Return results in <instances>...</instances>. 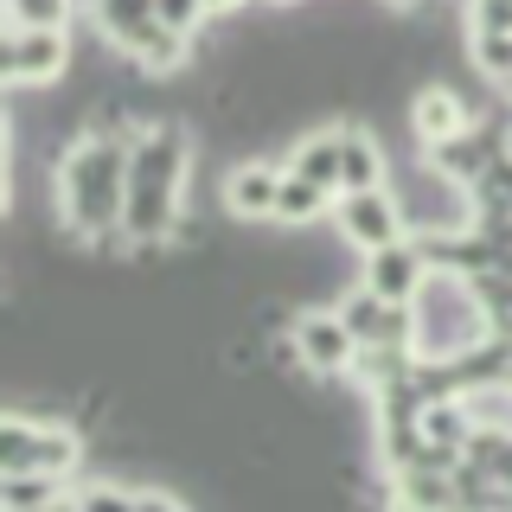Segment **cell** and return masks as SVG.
Masks as SVG:
<instances>
[{"label": "cell", "instance_id": "cell-11", "mask_svg": "<svg viewBox=\"0 0 512 512\" xmlns=\"http://www.w3.org/2000/svg\"><path fill=\"white\" fill-rule=\"evenodd\" d=\"M282 173H288V167H269V160H244V167L224 180V205H231L237 218H276Z\"/></svg>", "mask_w": 512, "mask_h": 512}, {"label": "cell", "instance_id": "cell-23", "mask_svg": "<svg viewBox=\"0 0 512 512\" xmlns=\"http://www.w3.org/2000/svg\"><path fill=\"white\" fill-rule=\"evenodd\" d=\"M474 26L480 32H512V0H474Z\"/></svg>", "mask_w": 512, "mask_h": 512}, {"label": "cell", "instance_id": "cell-22", "mask_svg": "<svg viewBox=\"0 0 512 512\" xmlns=\"http://www.w3.org/2000/svg\"><path fill=\"white\" fill-rule=\"evenodd\" d=\"M154 13H160L173 32H186V39H192V32L205 26V13H212V7H205V0H154Z\"/></svg>", "mask_w": 512, "mask_h": 512}, {"label": "cell", "instance_id": "cell-4", "mask_svg": "<svg viewBox=\"0 0 512 512\" xmlns=\"http://www.w3.org/2000/svg\"><path fill=\"white\" fill-rule=\"evenodd\" d=\"M84 461V436L64 423H45V416L13 410L0 423V474H64Z\"/></svg>", "mask_w": 512, "mask_h": 512}, {"label": "cell", "instance_id": "cell-2", "mask_svg": "<svg viewBox=\"0 0 512 512\" xmlns=\"http://www.w3.org/2000/svg\"><path fill=\"white\" fill-rule=\"evenodd\" d=\"M192 173V135L186 122H148V135L128 154V212H122V237L135 256L167 250L173 224H180V186Z\"/></svg>", "mask_w": 512, "mask_h": 512}, {"label": "cell", "instance_id": "cell-16", "mask_svg": "<svg viewBox=\"0 0 512 512\" xmlns=\"http://www.w3.org/2000/svg\"><path fill=\"white\" fill-rule=\"evenodd\" d=\"M340 199V192H327V186H314V180H301V173H282V199H276V224H314L327 205Z\"/></svg>", "mask_w": 512, "mask_h": 512}, {"label": "cell", "instance_id": "cell-26", "mask_svg": "<svg viewBox=\"0 0 512 512\" xmlns=\"http://www.w3.org/2000/svg\"><path fill=\"white\" fill-rule=\"evenodd\" d=\"M384 7H423V0H384Z\"/></svg>", "mask_w": 512, "mask_h": 512}, {"label": "cell", "instance_id": "cell-3", "mask_svg": "<svg viewBox=\"0 0 512 512\" xmlns=\"http://www.w3.org/2000/svg\"><path fill=\"white\" fill-rule=\"evenodd\" d=\"M410 308H416V352H423V359H461V352H474L493 333L474 282L448 276V269H436V276L423 282V295H416Z\"/></svg>", "mask_w": 512, "mask_h": 512}, {"label": "cell", "instance_id": "cell-28", "mask_svg": "<svg viewBox=\"0 0 512 512\" xmlns=\"http://www.w3.org/2000/svg\"><path fill=\"white\" fill-rule=\"evenodd\" d=\"M506 90H512V84H506Z\"/></svg>", "mask_w": 512, "mask_h": 512}, {"label": "cell", "instance_id": "cell-21", "mask_svg": "<svg viewBox=\"0 0 512 512\" xmlns=\"http://www.w3.org/2000/svg\"><path fill=\"white\" fill-rule=\"evenodd\" d=\"M77 506H84V512H135V493L96 480V487H77Z\"/></svg>", "mask_w": 512, "mask_h": 512}, {"label": "cell", "instance_id": "cell-25", "mask_svg": "<svg viewBox=\"0 0 512 512\" xmlns=\"http://www.w3.org/2000/svg\"><path fill=\"white\" fill-rule=\"evenodd\" d=\"M52 512H84V506H77V493H64V500H58Z\"/></svg>", "mask_w": 512, "mask_h": 512}, {"label": "cell", "instance_id": "cell-5", "mask_svg": "<svg viewBox=\"0 0 512 512\" xmlns=\"http://www.w3.org/2000/svg\"><path fill=\"white\" fill-rule=\"evenodd\" d=\"M340 237L352 250H384L397 237H410V218H404V199L391 186H372V192H340Z\"/></svg>", "mask_w": 512, "mask_h": 512}, {"label": "cell", "instance_id": "cell-13", "mask_svg": "<svg viewBox=\"0 0 512 512\" xmlns=\"http://www.w3.org/2000/svg\"><path fill=\"white\" fill-rule=\"evenodd\" d=\"M416 365H423V352H416V346H359V359H352V384L384 391V384L416 378Z\"/></svg>", "mask_w": 512, "mask_h": 512}, {"label": "cell", "instance_id": "cell-8", "mask_svg": "<svg viewBox=\"0 0 512 512\" xmlns=\"http://www.w3.org/2000/svg\"><path fill=\"white\" fill-rule=\"evenodd\" d=\"M288 327H295V346H301V365H308V372H320V378L352 372L359 340H352V327L340 320V308H301Z\"/></svg>", "mask_w": 512, "mask_h": 512}, {"label": "cell", "instance_id": "cell-17", "mask_svg": "<svg viewBox=\"0 0 512 512\" xmlns=\"http://www.w3.org/2000/svg\"><path fill=\"white\" fill-rule=\"evenodd\" d=\"M64 500V474H7L0 506L7 512H52Z\"/></svg>", "mask_w": 512, "mask_h": 512}, {"label": "cell", "instance_id": "cell-6", "mask_svg": "<svg viewBox=\"0 0 512 512\" xmlns=\"http://www.w3.org/2000/svg\"><path fill=\"white\" fill-rule=\"evenodd\" d=\"M340 320L352 327L359 346H416V308L410 301H384L378 288H346L340 295Z\"/></svg>", "mask_w": 512, "mask_h": 512}, {"label": "cell", "instance_id": "cell-20", "mask_svg": "<svg viewBox=\"0 0 512 512\" xmlns=\"http://www.w3.org/2000/svg\"><path fill=\"white\" fill-rule=\"evenodd\" d=\"M468 192H474V212H512V154L493 160Z\"/></svg>", "mask_w": 512, "mask_h": 512}, {"label": "cell", "instance_id": "cell-9", "mask_svg": "<svg viewBox=\"0 0 512 512\" xmlns=\"http://www.w3.org/2000/svg\"><path fill=\"white\" fill-rule=\"evenodd\" d=\"M436 276V263L423 256V244L416 237H397V244H384V250H365V288H378L384 301H416L423 295V282Z\"/></svg>", "mask_w": 512, "mask_h": 512}, {"label": "cell", "instance_id": "cell-18", "mask_svg": "<svg viewBox=\"0 0 512 512\" xmlns=\"http://www.w3.org/2000/svg\"><path fill=\"white\" fill-rule=\"evenodd\" d=\"M468 52H474V71L487 77V84H512V32H480L474 26Z\"/></svg>", "mask_w": 512, "mask_h": 512}, {"label": "cell", "instance_id": "cell-12", "mask_svg": "<svg viewBox=\"0 0 512 512\" xmlns=\"http://www.w3.org/2000/svg\"><path fill=\"white\" fill-rule=\"evenodd\" d=\"M340 167H346V128H314L288 148V173H301V180L327 192H340Z\"/></svg>", "mask_w": 512, "mask_h": 512}, {"label": "cell", "instance_id": "cell-10", "mask_svg": "<svg viewBox=\"0 0 512 512\" xmlns=\"http://www.w3.org/2000/svg\"><path fill=\"white\" fill-rule=\"evenodd\" d=\"M474 116H480V109H474L455 84H429V90H416V103H410V128H416V141H423V148H436V141L461 135Z\"/></svg>", "mask_w": 512, "mask_h": 512}, {"label": "cell", "instance_id": "cell-14", "mask_svg": "<svg viewBox=\"0 0 512 512\" xmlns=\"http://www.w3.org/2000/svg\"><path fill=\"white\" fill-rule=\"evenodd\" d=\"M372 186H391L384 180V154L365 128H346V167H340V192H372Z\"/></svg>", "mask_w": 512, "mask_h": 512}, {"label": "cell", "instance_id": "cell-7", "mask_svg": "<svg viewBox=\"0 0 512 512\" xmlns=\"http://www.w3.org/2000/svg\"><path fill=\"white\" fill-rule=\"evenodd\" d=\"M13 90L26 84H58L71 71V32H39V26H7V58H0Z\"/></svg>", "mask_w": 512, "mask_h": 512}, {"label": "cell", "instance_id": "cell-24", "mask_svg": "<svg viewBox=\"0 0 512 512\" xmlns=\"http://www.w3.org/2000/svg\"><path fill=\"white\" fill-rule=\"evenodd\" d=\"M135 512H186V506L173 500V493H154V487H141V493H135Z\"/></svg>", "mask_w": 512, "mask_h": 512}, {"label": "cell", "instance_id": "cell-1", "mask_svg": "<svg viewBox=\"0 0 512 512\" xmlns=\"http://www.w3.org/2000/svg\"><path fill=\"white\" fill-rule=\"evenodd\" d=\"M128 154L135 141L109 135V128H84L71 154L58 160V218L77 244L90 250H128L122 212H128Z\"/></svg>", "mask_w": 512, "mask_h": 512}, {"label": "cell", "instance_id": "cell-15", "mask_svg": "<svg viewBox=\"0 0 512 512\" xmlns=\"http://www.w3.org/2000/svg\"><path fill=\"white\" fill-rule=\"evenodd\" d=\"M154 20H160L154 0H96V32H103L116 52H122L128 39H135L141 26H154Z\"/></svg>", "mask_w": 512, "mask_h": 512}, {"label": "cell", "instance_id": "cell-19", "mask_svg": "<svg viewBox=\"0 0 512 512\" xmlns=\"http://www.w3.org/2000/svg\"><path fill=\"white\" fill-rule=\"evenodd\" d=\"M77 20V0H7V26H39V32H64Z\"/></svg>", "mask_w": 512, "mask_h": 512}, {"label": "cell", "instance_id": "cell-27", "mask_svg": "<svg viewBox=\"0 0 512 512\" xmlns=\"http://www.w3.org/2000/svg\"><path fill=\"white\" fill-rule=\"evenodd\" d=\"M506 154H512V141H506Z\"/></svg>", "mask_w": 512, "mask_h": 512}]
</instances>
